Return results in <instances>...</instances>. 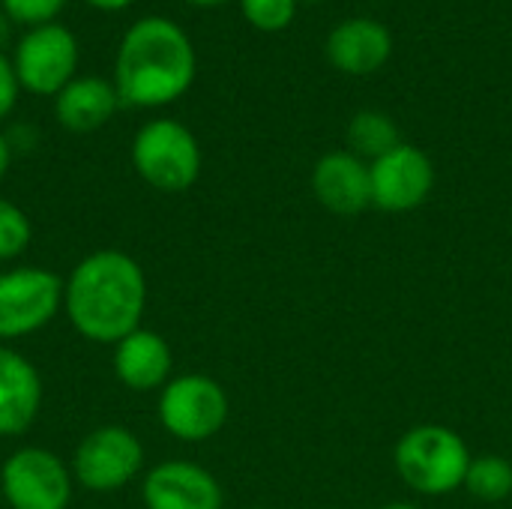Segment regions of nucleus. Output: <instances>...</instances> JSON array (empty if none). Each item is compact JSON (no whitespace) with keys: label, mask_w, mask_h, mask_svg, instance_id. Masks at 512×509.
Instances as JSON below:
<instances>
[{"label":"nucleus","mask_w":512,"mask_h":509,"mask_svg":"<svg viewBox=\"0 0 512 509\" xmlns=\"http://www.w3.org/2000/svg\"><path fill=\"white\" fill-rule=\"evenodd\" d=\"M63 306L84 339L96 345H117L141 327L147 306L144 270L126 252H93L72 270Z\"/></svg>","instance_id":"f257e3e1"},{"label":"nucleus","mask_w":512,"mask_h":509,"mask_svg":"<svg viewBox=\"0 0 512 509\" xmlns=\"http://www.w3.org/2000/svg\"><path fill=\"white\" fill-rule=\"evenodd\" d=\"M195 81V48L186 30L165 15L138 18L120 39L114 87L120 102L159 108L180 99Z\"/></svg>","instance_id":"f03ea898"},{"label":"nucleus","mask_w":512,"mask_h":509,"mask_svg":"<svg viewBox=\"0 0 512 509\" xmlns=\"http://www.w3.org/2000/svg\"><path fill=\"white\" fill-rule=\"evenodd\" d=\"M471 450L459 432L438 423L408 429L393 453V465L408 489L426 498H441L465 486Z\"/></svg>","instance_id":"7ed1b4c3"},{"label":"nucleus","mask_w":512,"mask_h":509,"mask_svg":"<svg viewBox=\"0 0 512 509\" xmlns=\"http://www.w3.org/2000/svg\"><path fill=\"white\" fill-rule=\"evenodd\" d=\"M132 165L153 189L186 192L201 174V147L180 120L156 117L135 132Z\"/></svg>","instance_id":"20e7f679"},{"label":"nucleus","mask_w":512,"mask_h":509,"mask_svg":"<svg viewBox=\"0 0 512 509\" xmlns=\"http://www.w3.org/2000/svg\"><path fill=\"white\" fill-rule=\"evenodd\" d=\"M159 420L177 441H210L228 420V393L207 375L171 378L159 396Z\"/></svg>","instance_id":"39448f33"},{"label":"nucleus","mask_w":512,"mask_h":509,"mask_svg":"<svg viewBox=\"0 0 512 509\" xmlns=\"http://www.w3.org/2000/svg\"><path fill=\"white\" fill-rule=\"evenodd\" d=\"M12 66L24 90L36 96H57L75 78L78 39L57 21L30 27L15 45Z\"/></svg>","instance_id":"423d86ee"},{"label":"nucleus","mask_w":512,"mask_h":509,"mask_svg":"<svg viewBox=\"0 0 512 509\" xmlns=\"http://www.w3.org/2000/svg\"><path fill=\"white\" fill-rule=\"evenodd\" d=\"M0 492L12 509H66L72 501V477L51 450L21 447L0 471Z\"/></svg>","instance_id":"0eeeda50"},{"label":"nucleus","mask_w":512,"mask_h":509,"mask_svg":"<svg viewBox=\"0 0 512 509\" xmlns=\"http://www.w3.org/2000/svg\"><path fill=\"white\" fill-rule=\"evenodd\" d=\"M66 285L42 267L0 273V339H21L42 330L63 306Z\"/></svg>","instance_id":"6e6552de"},{"label":"nucleus","mask_w":512,"mask_h":509,"mask_svg":"<svg viewBox=\"0 0 512 509\" xmlns=\"http://www.w3.org/2000/svg\"><path fill=\"white\" fill-rule=\"evenodd\" d=\"M141 465V441L126 426H102L78 444L72 474L90 492H117L138 477Z\"/></svg>","instance_id":"1a4fd4ad"},{"label":"nucleus","mask_w":512,"mask_h":509,"mask_svg":"<svg viewBox=\"0 0 512 509\" xmlns=\"http://www.w3.org/2000/svg\"><path fill=\"white\" fill-rule=\"evenodd\" d=\"M372 174V204L387 213H408L426 204L435 186V165L432 159L414 147L399 144L387 156L369 165Z\"/></svg>","instance_id":"9d476101"},{"label":"nucleus","mask_w":512,"mask_h":509,"mask_svg":"<svg viewBox=\"0 0 512 509\" xmlns=\"http://www.w3.org/2000/svg\"><path fill=\"white\" fill-rule=\"evenodd\" d=\"M147 509H222L225 495L219 480L192 462H162L141 486Z\"/></svg>","instance_id":"9b49d317"},{"label":"nucleus","mask_w":512,"mask_h":509,"mask_svg":"<svg viewBox=\"0 0 512 509\" xmlns=\"http://www.w3.org/2000/svg\"><path fill=\"white\" fill-rule=\"evenodd\" d=\"M312 195L318 204L336 216H357L372 204V174L369 162L351 150L324 153L312 168Z\"/></svg>","instance_id":"f8f14e48"},{"label":"nucleus","mask_w":512,"mask_h":509,"mask_svg":"<svg viewBox=\"0 0 512 509\" xmlns=\"http://www.w3.org/2000/svg\"><path fill=\"white\" fill-rule=\"evenodd\" d=\"M42 408V378L18 351L0 345V438L27 432Z\"/></svg>","instance_id":"ddd939ff"},{"label":"nucleus","mask_w":512,"mask_h":509,"mask_svg":"<svg viewBox=\"0 0 512 509\" xmlns=\"http://www.w3.org/2000/svg\"><path fill=\"white\" fill-rule=\"evenodd\" d=\"M393 54L390 30L375 18H348L327 36V57L339 72L369 75L378 72Z\"/></svg>","instance_id":"4468645a"},{"label":"nucleus","mask_w":512,"mask_h":509,"mask_svg":"<svg viewBox=\"0 0 512 509\" xmlns=\"http://www.w3.org/2000/svg\"><path fill=\"white\" fill-rule=\"evenodd\" d=\"M171 366H174L171 348L153 330L138 327L135 333H129L123 342L114 345V372L129 390L150 393L156 387H165Z\"/></svg>","instance_id":"2eb2a0df"},{"label":"nucleus","mask_w":512,"mask_h":509,"mask_svg":"<svg viewBox=\"0 0 512 509\" xmlns=\"http://www.w3.org/2000/svg\"><path fill=\"white\" fill-rule=\"evenodd\" d=\"M120 105V93L114 81L99 75L72 78L57 96H54V114L57 123L69 132H93L111 120V114Z\"/></svg>","instance_id":"dca6fc26"},{"label":"nucleus","mask_w":512,"mask_h":509,"mask_svg":"<svg viewBox=\"0 0 512 509\" xmlns=\"http://www.w3.org/2000/svg\"><path fill=\"white\" fill-rule=\"evenodd\" d=\"M348 144L351 153L360 156L363 162H375L381 156H387L390 150H396L402 144L399 138V126L393 117H387L384 111H357L348 123Z\"/></svg>","instance_id":"f3484780"},{"label":"nucleus","mask_w":512,"mask_h":509,"mask_svg":"<svg viewBox=\"0 0 512 509\" xmlns=\"http://www.w3.org/2000/svg\"><path fill=\"white\" fill-rule=\"evenodd\" d=\"M465 489L483 504H501L512 495V465L504 456H477L468 465Z\"/></svg>","instance_id":"a211bd4d"},{"label":"nucleus","mask_w":512,"mask_h":509,"mask_svg":"<svg viewBox=\"0 0 512 509\" xmlns=\"http://www.w3.org/2000/svg\"><path fill=\"white\" fill-rule=\"evenodd\" d=\"M30 219L21 207L0 198V261L18 258L30 246Z\"/></svg>","instance_id":"6ab92c4d"},{"label":"nucleus","mask_w":512,"mask_h":509,"mask_svg":"<svg viewBox=\"0 0 512 509\" xmlns=\"http://www.w3.org/2000/svg\"><path fill=\"white\" fill-rule=\"evenodd\" d=\"M246 21L258 30H285L294 21L297 0H240Z\"/></svg>","instance_id":"aec40b11"},{"label":"nucleus","mask_w":512,"mask_h":509,"mask_svg":"<svg viewBox=\"0 0 512 509\" xmlns=\"http://www.w3.org/2000/svg\"><path fill=\"white\" fill-rule=\"evenodd\" d=\"M0 6L9 15V21L39 27V24H51L57 12L66 6V0H0Z\"/></svg>","instance_id":"412c9836"},{"label":"nucleus","mask_w":512,"mask_h":509,"mask_svg":"<svg viewBox=\"0 0 512 509\" xmlns=\"http://www.w3.org/2000/svg\"><path fill=\"white\" fill-rule=\"evenodd\" d=\"M18 90H21V84H18L15 66H12V60L0 51V120L15 108Z\"/></svg>","instance_id":"4be33fe9"},{"label":"nucleus","mask_w":512,"mask_h":509,"mask_svg":"<svg viewBox=\"0 0 512 509\" xmlns=\"http://www.w3.org/2000/svg\"><path fill=\"white\" fill-rule=\"evenodd\" d=\"M9 162H12V144H9V138L0 132V180H3L6 171H9Z\"/></svg>","instance_id":"5701e85b"},{"label":"nucleus","mask_w":512,"mask_h":509,"mask_svg":"<svg viewBox=\"0 0 512 509\" xmlns=\"http://www.w3.org/2000/svg\"><path fill=\"white\" fill-rule=\"evenodd\" d=\"M90 6H96V9H123V6H129L132 0H87Z\"/></svg>","instance_id":"b1692460"},{"label":"nucleus","mask_w":512,"mask_h":509,"mask_svg":"<svg viewBox=\"0 0 512 509\" xmlns=\"http://www.w3.org/2000/svg\"><path fill=\"white\" fill-rule=\"evenodd\" d=\"M9 36V15L3 12V6H0V42Z\"/></svg>","instance_id":"393cba45"},{"label":"nucleus","mask_w":512,"mask_h":509,"mask_svg":"<svg viewBox=\"0 0 512 509\" xmlns=\"http://www.w3.org/2000/svg\"><path fill=\"white\" fill-rule=\"evenodd\" d=\"M381 509H420L417 504H408V501H396V504H387V507Z\"/></svg>","instance_id":"a878e982"},{"label":"nucleus","mask_w":512,"mask_h":509,"mask_svg":"<svg viewBox=\"0 0 512 509\" xmlns=\"http://www.w3.org/2000/svg\"><path fill=\"white\" fill-rule=\"evenodd\" d=\"M189 3H198V6H216V3H225V0H189Z\"/></svg>","instance_id":"bb28decb"},{"label":"nucleus","mask_w":512,"mask_h":509,"mask_svg":"<svg viewBox=\"0 0 512 509\" xmlns=\"http://www.w3.org/2000/svg\"><path fill=\"white\" fill-rule=\"evenodd\" d=\"M306 3H318V0H306Z\"/></svg>","instance_id":"cd10ccee"}]
</instances>
